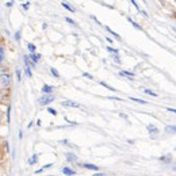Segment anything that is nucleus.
Listing matches in <instances>:
<instances>
[{
    "label": "nucleus",
    "instance_id": "obj_1",
    "mask_svg": "<svg viewBox=\"0 0 176 176\" xmlns=\"http://www.w3.org/2000/svg\"><path fill=\"white\" fill-rule=\"evenodd\" d=\"M12 83V76L8 72H2L0 73V87L2 88H7L10 87Z\"/></svg>",
    "mask_w": 176,
    "mask_h": 176
},
{
    "label": "nucleus",
    "instance_id": "obj_2",
    "mask_svg": "<svg viewBox=\"0 0 176 176\" xmlns=\"http://www.w3.org/2000/svg\"><path fill=\"white\" fill-rule=\"evenodd\" d=\"M54 100V95L53 93H50V95H43L41 96V98H38V103L41 104V106H47L49 103H52Z\"/></svg>",
    "mask_w": 176,
    "mask_h": 176
},
{
    "label": "nucleus",
    "instance_id": "obj_3",
    "mask_svg": "<svg viewBox=\"0 0 176 176\" xmlns=\"http://www.w3.org/2000/svg\"><path fill=\"white\" fill-rule=\"evenodd\" d=\"M80 167L84 168V169H88V171H95V172L99 171V167H98V165H95V164H89V163L80 164Z\"/></svg>",
    "mask_w": 176,
    "mask_h": 176
},
{
    "label": "nucleus",
    "instance_id": "obj_4",
    "mask_svg": "<svg viewBox=\"0 0 176 176\" xmlns=\"http://www.w3.org/2000/svg\"><path fill=\"white\" fill-rule=\"evenodd\" d=\"M61 106H64V107H73V108H79V107H80V104H79L77 102H73V100H64V102L61 103Z\"/></svg>",
    "mask_w": 176,
    "mask_h": 176
},
{
    "label": "nucleus",
    "instance_id": "obj_5",
    "mask_svg": "<svg viewBox=\"0 0 176 176\" xmlns=\"http://www.w3.org/2000/svg\"><path fill=\"white\" fill-rule=\"evenodd\" d=\"M45 95H50V93H53L54 91V85H49V84H43L42 85V89H41Z\"/></svg>",
    "mask_w": 176,
    "mask_h": 176
},
{
    "label": "nucleus",
    "instance_id": "obj_6",
    "mask_svg": "<svg viewBox=\"0 0 176 176\" xmlns=\"http://www.w3.org/2000/svg\"><path fill=\"white\" fill-rule=\"evenodd\" d=\"M23 61H25V66H27V68H30V69L35 68V65H37V64H34V62L31 61V60L29 58V56H27V54H25V56H23Z\"/></svg>",
    "mask_w": 176,
    "mask_h": 176
},
{
    "label": "nucleus",
    "instance_id": "obj_7",
    "mask_svg": "<svg viewBox=\"0 0 176 176\" xmlns=\"http://www.w3.org/2000/svg\"><path fill=\"white\" fill-rule=\"evenodd\" d=\"M65 159H66V161H68V163H76L79 160V157L74 155V153L68 152V153H65Z\"/></svg>",
    "mask_w": 176,
    "mask_h": 176
},
{
    "label": "nucleus",
    "instance_id": "obj_8",
    "mask_svg": "<svg viewBox=\"0 0 176 176\" xmlns=\"http://www.w3.org/2000/svg\"><path fill=\"white\" fill-rule=\"evenodd\" d=\"M61 171H62V174L65 176H74V175H76V171L72 169L70 167H64Z\"/></svg>",
    "mask_w": 176,
    "mask_h": 176
},
{
    "label": "nucleus",
    "instance_id": "obj_9",
    "mask_svg": "<svg viewBox=\"0 0 176 176\" xmlns=\"http://www.w3.org/2000/svg\"><path fill=\"white\" fill-rule=\"evenodd\" d=\"M29 56V58L33 62L34 64H37V62H39V60H41V57H42V56H41L39 53H30V54H27Z\"/></svg>",
    "mask_w": 176,
    "mask_h": 176
},
{
    "label": "nucleus",
    "instance_id": "obj_10",
    "mask_svg": "<svg viewBox=\"0 0 176 176\" xmlns=\"http://www.w3.org/2000/svg\"><path fill=\"white\" fill-rule=\"evenodd\" d=\"M38 159H39L38 155H37V153H34V155H33V156L27 160V164H29V165H35V164L38 163Z\"/></svg>",
    "mask_w": 176,
    "mask_h": 176
},
{
    "label": "nucleus",
    "instance_id": "obj_11",
    "mask_svg": "<svg viewBox=\"0 0 176 176\" xmlns=\"http://www.w3.org/2000/svg\"><path fill=\"white\" fill-rule=\"evenodd\" d=\"M147 129H148L149 134H152V136H156V134H159V129H157V126H155V125H148Z\"/></svg>",
    "mask_w": 176,
    "mask_h": 176
},
{
    "label": "nucleus",
    "instance_id": "obj_12",
    "mask_svg": "<svg viewBox=\"0 0 176 176\" xmlns=\"http://www.w3.org/2000/svg\"><path fill=\"white\" fill-rule=\"evenodd\" d=\"M119 74H121V76H125V77H129V80H133V77H134V73L129 72V70H121Z\"/></svg>",
    "mask_w": 176,
    "mask_h": 176
},
{
    "label": "nucleus",
    "instance_id": "obj_13",
    "mask_svg": "<svg viewBox=\"0 0 176 176\" xmlns=\"http://www.w3.org/2000/svg\"><path fill=\"white\" fill-rule=\"evenodd\" d=\"M53 167V163H49V164H45V165L42 167V168H39V169H37L35 171V174L38 175V174H42V172L45 171V169H49V168H52Z\"/></svg>",
    "mask_w": 176,
    "mask_h": 176
},
{
    "label": "nucleus",
    "instance_id": "obj_14",
    "mask_svg": "<svg viewBox=\"0 0 176 176\" xmlns=\"http://www.w3.org/2000/svg\"><path fill=\"white\" fill-rule=\"evenodd\" d=\"M6 58V49L3 45H0V62H3Z\"/></svg>",
    "mask_w": 176,
    "mask_h": 176
},
{
    "label": "nucleus",
    "instance_id": "obj_15",
    "mask_svg": "<svg viewBox=\"0 0 176 176\" xmlns=\"http://www.w3.org/2000/svg\"><path fill=\"white\" fill-rule=\"evenodd\" d=\"M6 114H7V125H10V122H11V104L7 106Z\"/></svg>",
    "mask_w": 176,
    "mask_h": 176
},
{
    "label": "nucleus",
    "instance_id": "obj_16",
    "mask_svg": "<svg viewBox=\"0 0 176 176\" xmlns=\"http://www.w3.org/2000/svg\"><path fill=\"white\" fill-rule=\"evenodd\" d=\"M106 30H107L108 33H110L111 35H114V37H115V38H117L118 41H121V35H119V34H117V33H115V31H113V30H111L110 27H107V26H106Z\"/></svg>",
    "mask_w": 176,
    "mask_h": 176
},
{
    "label": "nucleus",
    "instance_id": "obj_17",
    "mask_svg": "<svg viewBox=\"0 0 176 176\" xmlns=\"http://www.w3.org/2000/svg\"><path fill=\"white\" fill-rule=\"evenodd\" d=\"M127 20H129V22H130V23H132V25H133V26H134V27H136L137 30H142V27H141V26H140V25H138V23H137V22H134V20L132 19V18H127Z\"/></svg>",
    "mask_w": 176,
    "mask_h": 176
},
{
    "label": "nucleus",
    "instance_id": "obj_18",
    "mask_svg": "<svg viewBox=\"0 0 176 176\" xmlns=\"http://www.w3.org/2000/svg\"><path fill=\"white\" fill-rule=\"evenodd\" d=\"M61 4H62V7H64V8H66V10H68V11H70V12H74V8H73V7H70V6L68 4V3L62 2Z\"/></svg>",
    "mask_w": 176,
    "mask_h": 176
},
{
    "label": "nucleus",
    "instance_id": "obj_19",
    "mask_svg": "<svg viewBox=\"0 0 176 176\" xmlns=\"http://www.w3.org/2000/svg\"><path fill=\"white\" fill-rule=\"evenodd\" d=\"M165 133H176V126H167Z\"/></svg>",
    "mask_w": 176,
    "mask_h": 176
},
{
    "label": "nucleus",
    "instance_id": "obj_20",
    "mask_svg": "<svg viewBox=\"0 0 176 176\" xmlns=\"http://www.w3.org/2000/svg\"><path fill=\"white\" fill-rule=\"evenodd\" d=\"M3 148H4L6 149V153H7V155H8V153H10V142L8 141H4V142H3Z\"/></svg>",
    "mask_w": 176,
    "mask_h": 176
},
{
    "label": "nucleus",
    "instance_id": "obj_21",
    "mask_svg": "<svg viewBox=\"0 0 176 176\" xmlns=\"http://www.w3.org/2000/svg\"><path fill=\"white\" fill-rule=\"evenodd\" d=\"M50 73L53 74L56 79H60V73H58V70L56 69V68H50Z\"/></svg>",
    "mask_w": 176,
    "mask_h": 176
},
{
    "label": "nucleus",
    "instance_id": "obj_22",
    "mask_svg": "<svg viewBox=\"0 0 176 176\" xmlns=\"http://www.w3.org/2000/svg\"><path fill=\"white\" fill-rule=\"evenodd\" d=\"M27 49L30 53H35V45L34 43H27Z\"/></svg>",
    "mask_w": 176,
    "mask_h": 176
},
{
    "label": "nucleus",
    "instance_id": "obj_23",
    "mask_svg": "<svg viewBox=\"0 0 176 176\" xmlns=\"http://www.w3.org/2000/svg\"><path fill=\"white\" fill-rule=\"evenodd\" d=\"M20 34H22V31H20V30H18V31L15 33L14 38H15V41H16V42H20Z\"/></svg>",
    "mask_w": 176,
    "mask_h": 176
},
{
    "label": "nucleus",
    "instance_id": "obj_24",
    "mask_svg": "<svg viewBox=\"0 0 176 176\" xmlns=\"http://www.w3.org/2000/svg\"><path fill=\"white\" fill-rule=\"evenodd\" d=\"M159 160L160 161H164V163H168V161H171V156H161Z\"/></svg>",
    "mask_w": 176,
    "mask_h": 176
},
{
    "label": "nucleus",
    "instance_id": "obj_25",
    "mask_svg": "<svg viewBox=\"0 0 176 176\" xmlns=\"http://www.w3.org/2000/svg\"><path fill=\"white\" fill-rule=\"evenodd\" d=\"M100 84H102L103 87H106L107 89H110V91H117V89H115V88H113V87H111V85H108L107 83H104V81H100Z\"/></svg>",
    "mask_w": 176,
    "mask_h": 176
},
{
    "label": "nucleus",
    "instance_id": "obj_26",
    "mask_svg": "<svg viewBox=\"0 0 176 176\" xmlns=\"http://www.w3.org/2000/svg\"><path fill=\"white\" fill-rule=\"evenodd\" d=\"M130 100H133V102H136V103H141V104H147V102L145 100H142V99H137V98H129Z\"/></svg>",
    "mask_w": 176,
    "mask_h": 176
},
{
    "label": "nucleus",
    "instance_id": "obj_27",
    "mask_svg": "<svg viewBox=\"0 0 176 176\" xmlns=\"http://www.w3.org/2000/svg\"><path fill=\"white\" fill-rule=\"evenodd\" d=\"M106 49H107L108 52H110V53H114V54H118V53H119L118 49H114V47H111V46H107Z\"/></svg>",
    "mask_w": 176,
    "mask_h": 176
},
{
    "label": "nucleus",
    "instance_id": "obj_28",
    "mask_svg": "<svg viewBox=\"0 0 176 176\" xmlns=\"http://www.w3.org/2000/svg\"><path fill=\"white\" fill-rule=\"evenodd\" d=\"M25 73L27 74L29 77H33V72H31V69L27 68V66H25Z\"/></svg>",
    "mask_w": 176,
    "mask_h": 176
},
{
    "label": "nucleus",
    "instance_id": "obj_29",
    "mask_svg": "<svg viewBox=\"0 0 176 176\" xmlns=\"http://www.w3.org/2000/svg\"><path fill=\"white\" fill-rule=\"evenodd\" d=\"M47 113L52 114V115H53V117H56V115H57V111H56L54 108H52V107H47Z\"/></svg>",
    "mask_w": 176,
    "mask_h": 176
},
{
    "label": "nucleus",
    "instance_id": "obj_30",
    "mask_svg": "<svg viewBox=\"0 0 176 176\" xmlns=\"http://www.w3.org/2000/svg\"><path fill=\"white\" fill-rule=\"evenodd\" d=\"M4 156H6V152H4V149H3L2 145H0V160L4 159Z\"/></svg>",
    "mask_w": 176,
    "mask_h": 176
},
{
    "label": "nucleus",
    "instance_id": "obj_31",
    "mask_svg": "<svg viewBox=\"0 0 176 176\" xmlns=\"http://www.w3.org/2000/svg\"><path fill=\"white\" fill-rule=\"evenodd\" d=\"M144 92L148 93V95H151V96H157V93L153 92V91H151V89H144Z\"/></svg>",
    "mask_w": 176,
    "mask_h": 176
},
{
    "label": "nucleus",
    "instance_id": "obj_32",
    "mask_svg": "<svg viewBox=\"0 0 176 176\" xmlns=\"http://www.w3.org/2000/svg\"><path fill=\"white\" fill-rule=\"evenodd\" d=\"M65 20L68 22L69 25H72V26H76V22H74L73 19H70V18H65Z\"/></svg>",
    "mask_w": 176,
    "mask_h": 176
},
{
    "label": "nucleus",
    "instance_id": "obj_33",
    "mask_svg": "<svg viewBox=\"0 0 176 176\" xmlns=\"http://www.w3.org/2000/svg\"><path fill=\"white\" fill-rule=\"evenodd\" d=\"M113 60H114L115 62L121 64V58H119V56H118V54H114V56H113Z\"/></svg>",
    "mask_w": 176,
    "mask_h": 176
},
{
    "label": "nucleus",
    "instance_id": "obj_34",
    "mask_svg": "<svg viewBox=\"0 0 176 176\" xmlns=\"http://www.w3.org/2000/svg\"><path fill=\"white\" fill-rule=\"evenodd\" d=\"M130 3H132V4H133L134 7H136V8H137L138 11H141V10H140V6L137 4V2H136V0H130Z\"/></svg>",
    "mask_w": 176,
    "mask_h": 176
},
{
    "label": "nucleus",
    "instance_id": "obj_35",
    "mask_svg": "<svg viewBox=\"0 0 176 176\" xmlns=\"http://www.w3.org/2000/svg\"><path fill=\"white\" fill-rule=\"evenodd\" d=\"M83 76H84V77H87V79H91V80L93 79V77H92V74H89V73H87V72H84V73H83Z\"/></svg>",
    "mask_w": 176,
    "mask_h": 176
},
{
    "label": "nucleus",
    "instance_id": "obj_36",
    "mask_svg": "<svg viewBox=\"0 0 176 176\" xmlns=\"http://www.w3.org/2000/svg\"><path fill=\"white\" fill-rule=\"evenodd\" d=\"M16 79H18V81L22 80V79H20V70L19 69H16Z\"/></svg>",
    "mask_w": 176,
    "mask_h": 176
},
{
    "label": "nucleus",
    "instance_id": "obj_37",
    "mask_svg": "<svg viewBox=\"0 0 176 176\" xmlns=\"http://www.w3.org/2000/svg\"><path fill=\"white\" fill-rule=\"evenodd\" d=\"M22 7H23L25 10H29V8H30V3H23V4H22Z\"/></svg>",
    "mask_w": 176,
    "mask_h": 176
},
{
    "label": "nucleus",
    "instance_id": "obj_38",
    "mask_svg": "<svg viewBox=\"0 0 176 176\" xmlns=\"http://www.w3.org/2000/svg\"><path fill=\"white\" fill-rule=\"evenodd\" d=\"M167 111H169V113L176 114V108H171V107H168V108H167Z\"/></svg>",
    "mask_w": 176,
    "mask_h": 176
},
{
    "label": "nucleus",
    "instance_id": "obj_39",
    "mask_svg": "<svg viewBox=\"0 0 176 176\" xmlns=\"http://www.w3.org/2000/svg\"><path fill=\"white\" fill-rule=\"evenodd\" d=\"M92 176H106V174H102V172H96V174L92 175Z\"/></svg>",
    "mask_w": 176,
    "mask_h": 176
},
{
    "label": "nucleus",
    "instance_id": "obj_40",
    "mask_svg": "<svg viewBox=\"0 0 176 176\" xmlns=\"http://www.w3.org/2000/svg\"><path fill=\"white\" fill-rule=\"evenodd\" d=\"M41 123H42V121H41V119H38V121H35V125H37V126H41Z\"/></svg>",
    "mask_w": 176,
    "mask_h": 176
},
{
    "label": "nucleus",
    "instance_id": "obj_41",
    "mask_svg": "<svg viewBox=\"0 0 176 176\" xmlns=\"http://www.w3.org/2000/svg\"><path fill=\"white\" fill-rule=\"evenodd\" d=\"M121 115V118H123V119H127V115L126 114H119Z\"/></svg>",
    "mask_w": 176,
    "mask_h": 176
},
{
    "label": "nucleus",
    "instance_id": "obj_42",
    "mask_svg": "<svg viewBox=\"0 0 176 176\" xmlns=\"http://www.w3.org/2000/svg\"><path fill=\"white\" fill-rule=\"evenodd\" d=\"M6 6H7V7H12V2H8V3H6Z\"/></svg>",
    "mask_w": 176,
    "mask_h": 176
},
{
    "label": "nucleus",
    "instance_id": "obj_43",
    "mask_svg": "<svg viewBox=\"0 0 176 176\" xmlns=\"http://www.w3.org/2000/svg\"><path fill=\"white\" fill-rule=\"evenodd\" d=\"M19 138H20V140H22V138H23V132H22V130L19 132Z\"/></svg>",
    "mask_w": 176,
    "mask_h": 176
},
{
    "label": "nucleus",
    "instance_id": "obj_44",
    "mask_svg": "<svg viewBox=\"0 0 176 176\" xmlns=\"http://www.w3.org/2000/svg\"><path fill=\"white\" fill-rule=\"evenodd\" d=\"M174 16H175V19H176V12H174Z\"/></svg>",
    "mask_w": 176,
    "mask_h": 176
},
{
    "label": "nucleus",
    "instance_id": "obj_45",
    "mask_svg": "<svg viewBox=\"0 0 176 176\" xmlns=\"http://www.w3.org/2000/svg\"><path fill=\"white\" fill-rule=\"evenodd\" d=\"M0 169H2V164H0Z\"/></svg>",
    "mask_w": 176,
    "mask_h": 176
},
{
    "label": "nucleus",
    "instance_id": "obj_46",
    "mask_svg": "<svg viewBox=\"0 0 176 176\" xmlns=\"http://www.w3.org/2000/svg\"><path fill=\"white\" fill-rule=\"evenodd\" d=\"M130 176H133V175H130Z\"/></svg>",
    "mask_w": 176,
    "mask_h": 176
},
{
    "label": "nucleus",
    "instance_id": "obj_47",
    "mask_svg": "<svg viewBox=\"0 0 176 176\" xmlns=\"http://www.w3.org/2000/svg\"><path fill=\"white\" fill-rule=\"evenodd\" d=\"M174 30H176V29H174Z\"/></svg>",
    "mask_w": 176,
    "mask_h": 176
},
{
    "label": "nucleus",
    "instance_id": "obj_48",
    "mask_svg": "<svg viewBox=\"0 0 176 176\" xmlns=\"http://www.w3.org/2000/svg\"><path fill=\"white\" fill-rule=\"evenodd\" d=\"M175 2H176V0H175Z\"/></svg>",
    "mask_w": 176,
    "mask_h": 176
}]
</instances>
